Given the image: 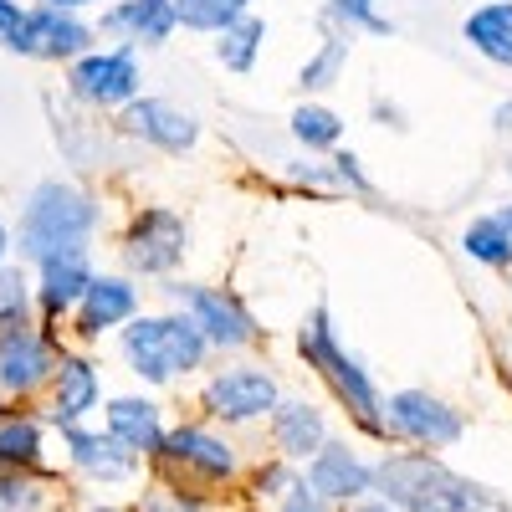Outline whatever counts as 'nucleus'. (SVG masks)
Masks as SVG:
<instances>
[{
    "label": "nucleus",
    "mask_w": 512,
    "mask_h": 512,
    "mask_svg": "<svg viewBox=\"0 0 512 512\" xmlns=\"http://www.w3.org/2000/svg\"><path fill=\"white\" fill-rule=\"evenodd\" d=\"M374 492L384 502H395L400 512H512L502 492L451 472L446 461L425 451L384 456L374 466Z\"/></svg>",
    "instance_id": "f257e3e1"
},
{
    "label": "nucleus",
    "mask_w": 512,
    "mask_h": 512,
    "mask_svg": "<svg viewBox=\"0 0 512 512\" xmlns=\"http://www.w3.org/2000/svg\"><path fill=\"white\" fill-rule=\"evenodd\" d=\"M98 231V205L88 190H77L67 180H41L26 205H21V256L26 262H47L52 251H72V246H88Z\"/></svg>",
    "instance_id": "f03ea898"
},
{
    "label": "nucleus",
    "mask_w": 512,
    "mask_h": 512,
    "mask_svg": "<svg viewBox=\"0 0 512 512\" xmlns=\"http://www.w3.org/2000/svg\"><path fill=\"white\" fill-rule=\"evenodd\" d=\"M297 354L308 359V369H318V374L333 384V395L349 405V415L364 425L369 436H390V425H384V400H379V390H374L369 369H364L344 344H338V333H333V323H328L323 308H313L308 323L297 328Z\"/></svg>",
    "instance_id": "7ed1b4c3"
},
{
    "label": "nucleus",
    "mask_w": 512,
    "mask_h": 512,
    "mask_svg": "<svg viewBox=\"0 0 512 512\" xmlns=\"http://www.w3.org/2000/svg\"><path fill=\"white\" fill-rule=\"evenodd\" d=\"M210 344L185 313H159V318H128L123 328V359L134 364L139 379L169 384L180 374H195L205 364Z\"/></svg>",
    "instance_id": "20e7f679"
},
{
    "label": "nucleus",
    "mask_w": 512,
    "mask_h": 512,
    "mask_svg": "<svg viewBox=\"0 0 512 512\" xmlns=\"http://www.w3.org/2000/svg\"><path fill=\"white\" fill-rule=\"evenodd\" d=\"M185 251H190V226H185V216H175L164 205L139 210L123 231V262L139 277H169L185 262Z\"/></svg>",
    "instance_id": "39448f33"
},
{
    "label": "nucleus",
    "mask_w": 512,
    "mask_h": 512,
    "mask_svg": "<svg viewBox=\"0 0 512 512\" xmlns=\"http://www.w3.org/2000/svg\"><path fill=\"white\" fill-rule=\"evenodd\" d=\"M169 297L180 303V313L205 333L210 349H246L256 338V318L246 313V303L236 292H216V287H185L175 282L169 287Z\"/></svg>",
    "instance_id": "423d86ee"
},
{
    "label": "nucleus",
    "mask_w": 512,
    "mask_h": 512,
    "mask_svg": "<svg viewBox=\"0 0 512 512\" xmlns=\"http://www.w3.org/2000/svg\"><path fill=\"white\" fill-rule=\"evenodd\" d=\"M67 88L77 103L88 108H123L139 98V57L134 47H113V52H82L67 72Z\"/></svg>",
    "instance_id": "0eeeda50"
},
{
    "label": "nucleus",
    "mask_w": 512,
    "mask_h": 512,
    "mask_svg": "<svg viewBox=\"0 0 512 512\" xmlns=\"http://www.w3.org/2000/svg\"><path fill=\"white\" fill-rule=\"evenodd\" d=\"M384 425H390V436L420 446V451H441V446H456L461 441V415L436 400L431 390H400L384 400Z\"/></svg>",
    "instance_id": "6e6552de"
},
{
    "label": "nucleus",
    "mask_w": 512,
    "mask_h": 512,
    "mask_svg": "<svg viewBox=\"0 0 512 512\" xmlns=\"http://www.w3.org/2000/svg\"><path fill=\"white\" fill-rule=\"evenodd\" d=\"M93 41V26H82L72 11L57 6H31L21 16V26L6 36V47L21 57H41V62H77Z\"/></svg>",
    "instance_id": "1a4fd4ad"
},
{
    "label": "nucleus",
    "mask_w": 512,
    "mask_h": 512,
    "mask_svg": "<svg viewBox=\"0 0 512 512\" xmlns=\"http://www.w3.org/2000/svg\"><path fill=\"white\" fill-rule=\"evenodd\" d=\"M277 379L267 369H221L216 379L205 384V410L216 415V420H231V425H246V420H262L277 410Z\"/></svg>",
    "instance_id": "9d476101"
},
{
    "label": "nucleus",
    "mask_w": 512,
    "mask_h": 512,
    "mask_svg": "<svg viewBox=\"0 0 512 512\" xmlns=\"http://www.w3.org/2000/svg\"><path fill=\"white\" fill-rule=\"evenodd\" d=\"M159 461L169 472H180L185 482H231L236 477V446L200 431V425H180L159 446Z\"/></svg>",
    "instance_id": "9b49d317"
},
{
    "label": "nucleus",
    "mask_w": 512,
    "mask_h": 512,
    "mask_svg": "<svg viewBox=\"0 0 512 512\" xmlns=\"http://www.w3.org/2000/svg\"><path fill=\"white\" fill-rule=\"evenodd\" d=\"M118 128L128 139H144L164 154H185L200 144V118L175 108V103H164V98H134V103H123L118 113Z\"/></svg>",
    "instance_id": "f8f14e48"
},
{
    "label": "nucleus",
    "mask_w": 512,
    "mask_h": 512,
    "mask_svg": "<svg viewBox=\"0 0 512 512\" xmlns=\"http://www.w3.org/2000/svg\"><path fill=\"white\" fill-rule=\"evenodd\" d=\"M62 446H67V461L77 466L88 482L98 487H113V482H128L139 472V451H128L113 431H88V425H62Z\"/></svg>",
    "instance_id": "ddd939ff"
},
{
    "label": "nucleus",
    "mask_w": 512,
    "mask_h": 512,
    "mask_svg": "<svg viewBox=\"0 0 512 512\" xmlns=\"http://www.w3.org/2000/svg\"><path fill=\"white\" fill-rule=\"evenodd\" d=\"M303 482H308L323 502H344V507H349V502H359V497L374 492V466H369L359 451H349L344 441H323V451L308 456Z\"/></svg>",
    "instance_id": "4468645a"
},
{
    "label": "nucleus",
    "mask_w": 512,
    "mask_h": 512,
    "mask_svg": "<svg viewBox=\"0 0 512 512\" xmlns=\"http://www.w3.org/2000/svg\"><path fill=\"white\" fill-rule=\"evenodd\" d=\"M57 374V354L52 338L36 333L31 323H16L0 333V390L11 395H31L36 384H47Z\"/></svg>",
    "instance_id": "2eb2a0df"
},
{
    "label": "nucleus",
    "mask_w": 512,
    "mask_h": 512,
    "mask_svg": "<svg viewBox=\"0 0 512 512\" xmlns=\"http://www.w3.org/2000/svg\"><path fill=\"white\" fill-rule=\"evenodd\" d=\"M36 267H41V287H36V297H41V308H47V318L77 308V303H82V292L93 287V256H88V246L52 251L47 262H36Z\"/></svg>",
    "instance_id": "dca6fc26"
},
{
    "label": "nucleus",
    "mask_w": 512,
    "mask_h": 512,
    "mask_svg": "<svg viewBox=\"0 0 512 512\" xmlns=\"http://www.w3.org/2000/svg\"><path fill=\"white\" fill-rule=\"evenodd\" d=\"M180 26L175 16V0H123V6L103 11V26L108 36H118L123 47H159L169 41V31Z\"/></svg>",
    "instance_id": "f3484780"
},
{
    "label": "nucleus",
    "mask_w": 512,
    "mask_h": 512,
    "mask_svg": "<svg viewBox=\"0 0 512 512\" xmlns=\"http://www.w3.org/2000/svg\"><path fill=\"white\" fill-rule=\"evenodd\" d=\"M134 308H139V287L128 277H93V287L82 292V303H77V333L98 338L103 328L128 323Z\"/></svg>",
    "instance_id": "a211bd4d"
},
{
    "label": "nucleus",
    "mask_w": 512,
    "mask_h": 512,
    "mask_svg": "<svg viewBox=\"0 0 512 512\" xmlns=\"http://www.w3.org/2000/svg\"><path fill=\"white\" fill-rule=\"evenodd\" d=\"M272 441H277V451L287 461H308L328 441V420L308 400H277V410H272Z\"/></svg>",
    "instance_id": "6ab92c4d"
},
{
    "label": "nucleus",
    "mask_w": 512,
    "mask_h": 512,
    "mask_svg": "<svg viewBox=\"0 0 512 512\" xmlns=\"http://www.w3.org/2000/svg\"><path fill=\"white\" fill-rule=\"evenodd\" d=\"M52 420L57 425H77L88 410H98V395H103V379L88 359H62L57 374H52Z\"/></svg>",
    "instance_id": "aec40b11"
},
{
    "label": "nucleus",
    "mask_w": 512,
    "mask_h": 512,
    "mask_svg": "<svg viewBox=\"0 0 512 512\" xmlns=\"http://www.w3.org/2000/svg\"><path fill=\"white\" fill-rule=\"evenodd\" d=\"M108 431L128 446V451H139V456H159L164 446V420H159V405L154 400H134V395H123L108 405Z\"/></svg>",
    "instance_id": "412c9836"
},
{
    "label": "nucleus",
    "mask_w": 512,
    "mask_h": 512,
    "mask_svg": "<svg viewBox=\"0 0 512 512\" xmlns=\"http://www.w3.org/2000/svg\"><path fill=\"white\" fill-rule=\"evenodd\" d=\"M461 36L472 41V52H482L497 67H512V0H492V6H477L461 21Z\"/></svg>",
    "instance_id": "4be33fe9"
},
{
    "label": "nucleus",
    "mask_w": 512,
    "mask_h": 512,
    "mask_svg": "<svg viewBox=\"0 0 512 512\" xmlns=\"http://www.w3.org/2000/svg\"><path fill=\"white\" fill-rule=\"evenodd\" d=\"M41 425L31 415H0V472H36Z\"/></svg>",
    "instance_id": "5701e85b"
},
{
    "label": "nucleus",
    "mask_w": 512,
    "mask_h": 512,
    "mask_svg": "<svg viewBox=\"0 0 512 512\" xmlns=\"http://www.w3.org/2000/svg\"><path fill=\"white\" fill-rule=\"evenodd\" d=\"M262 41H267V26L246 11L236 26L221 31V41H216V62H221L226 72H251L256 57H262Z\"/></svg>",
    "instance_id": "b1692460"
},
{
    "label": "nucleus",
    "mask_w": 512,
    "mask_h": 512,
    "mask_svg": "<svg viewBox=\"0 0 512 512\" xmlns=\"http://www.w3.org/2000/svg\"><path fill=\"white\" fill-rule=\"evenodd\" d=\"M349 47H354V36L328 31V36H323V47L303 62V72H297V88H303V93H323V88H333L338 72H344V62H349Z\"/></svg>",
    "instance_id": "393cba45"
},
{
    "label": "nucleus",
    "mask_w": 512,
    "mask_h": 512,
    "mask_svg": "<svg viewBox=\"0 0 512 512\" xmlns=\"http://www.w3.org/2000/svg\"><path fill=\"white\" fill-rule=\"evenodd\" d=\"M461 251L472 256V262H482V267H512V241H507V231H502V221L497 216H477L472 226L461 231Z\"/></svg>",
    "instance_id": "a878e982"
},
{
    "label": "nucleus",
    "mask_w": 512,
    "mask_h": 512,
    "mask_svg": "<svg viewBox=\"0 0 512 512\" xmlns=\"http://www.w3.org/2000/svg\"><path fill=\"white\" fill-rule=\"evenodd\" d=\"M251 11V0H175V16H180V26H190V31H226V26H236L241 16Z\"/></svg>",
    "instance_id": "bb28decb"
},
{
    "label": "nucleus",
    "mask_w": 512,
    "mask_h": 512,
    "mask_svg": "<svg viewBox=\"0 0 512 512\" xmlns=\"http://www.w3.org/2000/svg\"><path fill=\"white\" fill-rule=\"evenodd\" d=\"M323 26L344 31V36H359V31H369V36H390V31H395L390 21L374 11V0H328V6H323Z\"/></svg>",
    "instance_id": "cd10ccee"
},
{
    "label": "nucleus",
    "mask_w": 512,
    "mask_h": 512,
    "mask_svg": "<svg viewBox=\"0 0 512 512\" xmlns=\"http://www.w3.org/2000/svg\"><path fill=\"white\" fill-rule=\"evenodd\" d=\"M292 139L303 144V149H338V139H344V118H338L333 108H297L292 113Z\"/></svg>",
    "instance_id": "c85d7f7f"
},
{
    "label": "nucleus",
    "mask_w": 512,
    "mask_h": 512,
    "mask_svg": "<svg viewBox=\"0 0 512 512\" xmlns=\"http://www.w3.org/2000/svg\"><path fill=\"white\" fill-rule=\"evenodd\" d=\"M0 512H47V487L31 472H0Z\"/></svg>",
    "instance_id": "c756f323"
},
{
    "label": "nucleus",
    "mask_w": 512,
    "mask_h": 512,
    "mask_svg": "<svg viewBox=\"0 0 512 512\" xmlns=\"http://www.w3.org/2000/svg\"><path fill=\"white\" fill-rule=\"evenodd\" d=\"M26 313H31V282H26V272L21 267H0V333L26 323Z\"/></svg>",
    "instance_id": "7c9ffc66"
},
{
    "label": "nucleus",
    "mask_w": 512,
    "mask_h": 512,
    "mask_svg": "<svg viewBox=\"0 0 512 512\" xmlns=\"http://www.w3.org/2000/svg\"><path fill=\"white\" fill-rule=\"evenodd\" d=\"M139 512H205V502H200V497H190L185 487H164V492L144 497V502H139Z\"/></svg>",
    "instance_id": "2f4dec72"
},
{
    "label": "nucleus",
    "mask_w": 512,
    "mask_h": 512,
    "mask_svg": "<svg viewBox=\"0 0 512 512\" xmlns=\"http://www.w3.org/2000/svg\"><path fill=\"white\" fill-rule=\"evenodd\" d=\"M328 169H333V180H338V185H349V190L369 195V180H364V169H359V154H344V149H338Z\"/></svg>",
    "instance_id": "473e14b6"
},
{
    "label": "nucleus",
    "mask_w": 512,
    "mask_h": 512,
    "mask_svg": "<svg viewBox=\"0 0 512 512\" xmlns=\"http://www.w3.org/2000/svg\"><path fill=\"white\" fill-rule=\"evenodd\" d=\"M277 512H328V502H323L308 482H297V487L282 497V507H277Z\"/></svg>",
    "instance_id": "72a5a7b5"
},
{
    "label": "nucleus",
    "mask_w": 512,
    "mask_h": 512,
    "mask_svg": "<svg viewBox=\"0 0 512 512\" xmlns=\"http://www.w3.org/2000/svg\"><path fill=\"white\" fill-rule=\"evenodd\" d=\"M21 16H26V6H21V0H0V41H6V36L21 26Z\"/></svg>",
    "instance_id": "f704fd0d"
},
{
    "label": "nucleus",
    "mask_w": 512,
    "mask_h": 512,
    "mask_svg": "<svg viewBox=\"0 0 512 512\" xmlns=\"http://www.w3.org/2000/svg\"><path fill=\"white\" fill-rule=\"evenodd\" d=\"M349 512H400V507L384 497H359V502H349Z\"/></svg>",
    "instance_id": "c9c22d12"
},
{
    "label": "nucleus",
    "mask_w": 512,
    "mask_h": 512,
    "mask_svg": "<svg viewBox=\"0 0 512 512\" xmlns=\"http://www.w3.org/2000/svg\"><path fill=\"white\" fill-rule=\"evenodd\" d=\"M492 128H497V134H507V128H512V103H502V108L492 113Z\"/></svg>",
    "instance_id": "e433bc0d"
},
{
    "label": "nucleus",
    "mask_w": 512,
    "mask_h": 512,
    "mask_svg": "<svg viewBox=\"0 0 512 512\" xmlns=\"http://www.w3.org/2000/svg\"><path fill=\"white\" fill-rule=\"evenodd\" d=\"M36 6H57V11H82V6H93V0H36Z\"/></svg>",
    "instance_id": "4c0bfd02"
},
{
    "label": "nucleus",
    "mask_w": 512,
    "mask_h": 512,
    "mask_svg": "<svg viewBox=\"0 0 512 512\" xmlns=\"http://www.w3.org/2000/svg\"><path fill=\"white\" fill-rule=\"evenodd\" d=\"M492 216H497V221H502V231H507V241H512V200H507V205H502V210H492Z\"/></svg>",
    "instance_id": "58836bf2"
},
{
    "label": "nucleus",
    "mask_w": 512,
    "mask_h": 512,
    "mask_svg": "<svg viewBox=\"0 0 512 512\" xmlns=\"http://www.w3.org/2000/svg\"><path fill=\"white\" fill-rule=\"evenodd\" d=\"M6 251H11V236H6V226H0V267H6Z\"/></svg>",
    "instance_id": "ea45409f"
},
{
    "label": "nucleus",
    "mask_w": 512,
    "mask_h": 512,
    "mask_svg": "<svg viewBox=\"0 0 512 512\" xmlns=\"http://www.w3.org/2000/svg\"><path fill=\"white\" fill-rule=\"evenodd\" d=\"M507 169H512V164H507Z\"/></svg>",
    "instance_id": "a19ab883"
}]
</instances>
